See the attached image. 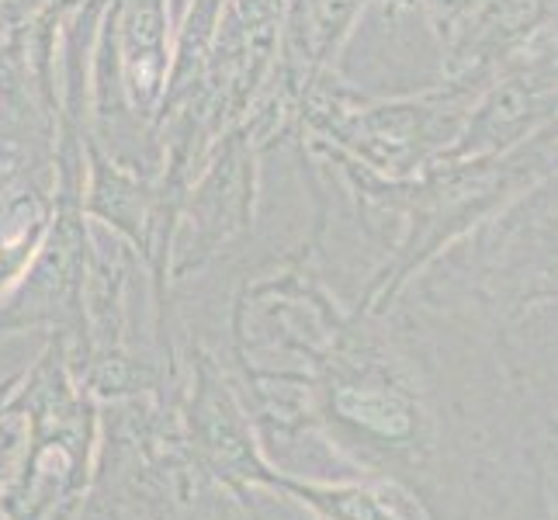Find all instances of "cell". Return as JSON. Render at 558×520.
I'll list each match as a JSON object with an SVG mask.
<instances>
[{
  "label": "cell",
  "instance_id": "cell-1",
  "mask_svg": "<svg viewBox=\"0 0 558 520\" xmlns=\"http://www.w3.org/2000/svg\"><path fill=\"white\" fill-rule=\"evenodd\" d=\"M170 8L167 0H114L105 22L101 52L111 56L119 87L136 114H153L170 84Z\"/></svg>",
  "mask_w": 558,
  "mask_h": 520
},
{
  "label": "cell",
  "instance_id": "cell-2",
  "mask_svg": "<svg viewBox=\"0 0 558 520\" xmlns=\"http://www.w3.org/2000/svg\"><path fill=\"white\" fill-rule=\"evenodd\" d=\"M87 211L101 222L122 229L132 240H143L149 226L153 188L129 173L114 160H108L98 143L87 140Z\"/></svg>",
  "mask_w": 558,
  "mask_h": 520
},
{
  "label": "cell",
  "instance_id": "cell-3",
  "mask_svg": "<svg viewBox=\"0 0 558 520\" xmlns=\"http://www.w3.org/2000/svg\"><path fill=\"white\" fill-rule=\"evenodd\" d=\"M8 4H11V8H17V11H25V14H28V8H32V4H49V0H8Z\"/></svg>",
  "mask_w": 558,
  "mask_h": 520
}]
</instances>
